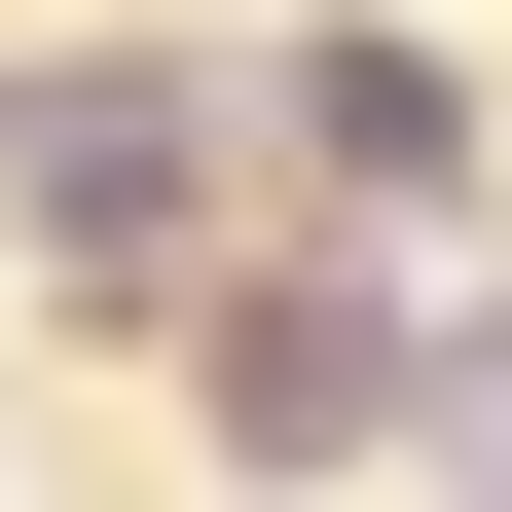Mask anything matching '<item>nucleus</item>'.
Wrapping results in <instances>:
<instances>
[{"mask_svg": "<svg viewBox=\"0 0 512 512\" xmlns=\"http://www.w3.org/2000/svg\"><path fill=\"white\" fill-rule=\"evenodd\" d=\"M220 439H256V476H330V439H403V330H366L330 256H256V293H220Z\"/></svg>", "mask_w": 512, "mask_h": 512, "instance_id": "1", "label": "nucleus"}, {"mask_svg": "<svg viewBox=\"0 0 512 512\" xmlns=\"http://www.w3.org/2000/svg\"><path fill=\"white\" fill-rule=\"evenodd\" d=\"M37 256H183V74H37Z\"/></svg>", "mask_w": 512, "mask_h": 512, "instance_id": "2", "label": "nucleus"}, {"mask_svg": "<svg viewBox=\"0 0 512 512\" xmlns=\"http://www.w3.org/2000/svg\"><path fill=\"white\" fill-rule=\"evenodd\" d=\"M293 147H330V183H439L476 74H439V37H293Z\"/></svg>", "mask_w": 512, "mask_h": 512, "instance_id": "3", "label": "nucleus"}]
</instances>
